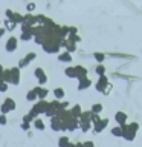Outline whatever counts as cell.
<instances>
[{
	"instance_id": "5",
	"label": "cell",
	"mask_w": 142,
	"mask_h": 147,
	"mask_svg": "<svg viewBox=\"0 0 142 147\" xmlns=\"http://www.w3.org/2000/svg\"><path fill=\"white\" fill-rule=\"evenodd\" d=\"M109 123H110V119L109 118H101V119H98L96 123H93V133H96V135H99V133H102L105 129L109 127Z\"/></svg>"
},
{
	"instance_id": "17",
	"label": "cell",
	"mask_w": 142,
	"mask_h": 147,
	"mask_svg": "<svg viewBox=\"0 0 142 147\" xmlns=\"http://www.w3.org/2000/svg\"><path fill=\"white\" fill-rule=\"evenodd\" d=\"M69 112H70V115L73 118H78L80 119L81 118V115H82V112H84V110H82V107H81V104H73L70 109H69Z\"/></svg>"
},
{
	"instance_id": "24",
	"label": "cell",
	"mask_w": 142,
	"mask_h": 147,
	"mask_svg": "<svg viewBox=\"0 0 142 147\" xmlns=\"http://www.w3.org/2000/svg\"><path fill=\"white\" fill-rule=\"evenodd\" d=\"M32 38H34V31H32V29L26 31V32H21V34H20V40L21 41H29Z\"/></svg>"
},
{
	"instance_id": "25",
	"label": "cell",
	"mask_w": 142,
	"mask_h": 147,
	"mask_svg": "<svg viewBox=\"0 0 142 147\" xmlns=\"http://www.w3.org/2000/svg\"><path fill=\"white\" fill-rule=\"evenodd\" d=\"M69 144H70V138L67 135H61L58 138V147H67Z\"/></svg>"
},
{
	"instance_id": "16",
	"label": "cell",
	"mask_w": 142,
	"mask_h": 147,
	"mask_svg": "<svg viewBox=\"0 0 142 147\" xmlns=\"http://www.w3.org/2000/svg\"><path fill=\"white\" fill-rule=\"evenodd\" d=\"M34 89L37 92V95H38V100H46V98H48V95H49V89H48V87H44V86H35Z\"/></svg>"
},
{
	"instance_id": "40",
	"label": "cell",
	"mask_w": 142,
	"mask_h": 147,
	"mask_svg": "<svg viewBox=\"0 0 142 147\" xmlns=\"http://www.w3.org/2000/svg\"><path fill=\"white\" fill-rule=\"evenodd\" d=\"M6 123H8V118H6V115L0 113V126H5Z\"/></svg>"
},
{
	"instance_id": "20",
	"label": "cell",
	"mask_w": 142,
	"mask_h": 147,
	"mask_svg": "<svg viewBox=\"0 0 142 147\" xmlns=\"http://www.w3.org/2000/svg\"><path fill=\"white\" fill-rule=\"evenodd\" d=\"M32 126H34V129H37V130H40V132H43L44 129H46V124H44V121H43L41 118H37V119H34Z\"/></svg>"
},
{
	"instance_id": "15",
	"label": "cell",
	"mask_w": 142,
	"mask_h": 147,
	"mask_svg": "<svg viewBox=\"0 0 142 147\" xmlns=\"http://www.w3.org/2000/svg\"><path fill=\"white\" fill-rule=\"evenodd\" d=\"M92 84H93V83H92V80H90L89 77H87V78H82V80L78 81L76 89L80 90V92H82V90H87V89H89V87H90Z\"/></svg>"
},
{
	"instance_id": "47",
	"label": "cell",
	"mask_w": 142,
	"mask_h": 147,
	"mask_svg": "<svg viewBox=\"0 0 142 147\" xmlns=\"http://www.w3.org/2000/svg\"><path fill=\"white\" fill-rule=\"evenodd\" d=\"M78 147H82V142H78Z\"/></svg>"
},
{
	"instance_id": "38",
	"label": "cell",
	"mask_w": 142,
	"mask_h": 147,
	"mask_svg": "<svg viewBox=\"0 0 142 147\" xmlns=\"http://www.w3.org/2000/svg\"><path fill=\"white\" fill-rule=\"evenodd\" d=\"M14 11H11V9H6V11H5V16H6V18L8 20H12V17H14Z\"/></svg>"
},
{
	"instance_id": "4",
	"label": "cell",
	"mask_w": 142,
	"mask_h": 147,
	"mask_svg": "<svg viewBox=\"0 0 142 147\" xmlns=\"http://www.w3.org/2000/svg\"><path fill=\"white\" fill-rule=\"evenodd\" d=\"M15 101H14L12 98H5L2 106H0V112H2L3 115H8L9 112H12V110H15Z\"/></svg>"
},
{
	"instance_id": "33",
	"label": "cell",
	"mask_w": 142,
	"mask_h": 147,
	"mask_svg": "<svg viewBox=\"0 0 142 147\" xmlns=\"http://www.w3.org/2000/svg\"><path fill=\"white\" fill-rule=\"evenodd\" d=\"M127 126H128V129H130V130H133V132H137V130H139V123H136V121L127 123Z\"/></svg>"
},
{
	"instance_id": "19",
	"label": "cell",
	"mask_w": 142,
	"mask_h": 147,
	"mask_svg": "<svg viewBox=\"0 0 142 147\" xmlns=\"http://www.w3.org/2000/svg\"><path fill=\"white\" fill-rule=\"evenodd\" d=\"M58 61L60 63H72L73 61V58H72V54H69V52H60L58 54Z\"/></svg>"
},
{
	"instance_id": "12",
	"label": "cell",
	"mask_w": 142,
	"mask_h": 147,
	"mask_svg": "<svg viewBox=\"0 0 142 147\" xmlns=\"http://www.w3.org/2000/svg\"><path fill=\"white\" fill-rule=\"evenodd\" d=\"M17 46H18V38L17 37H9L6 45H5V49H6L8 52H14V51L17 49Z\"/></svg>"
},
{
	"instance_id": "35",
	"label": "cell",
	"mask_w": 142,
	"mask_h": 147,
	"mask_svg": "<svg viewBox=\"0 0 142 147\" xmlns=\"http://www.w3.org/2000/svg\"><path fill=\"white\" fill-rule=\"evenodd\" d=\"M26 66H29V63H27V60H26V58H20V60H18V64H17V67L23 69V67H26Z\"/></svg>"
},
{
	"instance_id": "30",
	"label": "cell",
	"mask_w": 142,
	"mask_h": 147,
	"mask_svg": "<svg viewBox=\"0 0 142 147\" xmlns=\"http://www.w3.org/2000/svg\"><path fill=\"white\" fill-rule=\"evenodd\" d=\"M2 81L11 84V69H5V72H3V75H2Z\"/></svg>"
},
{
	"instance_id": "44",
	"label": "cell",
	"mask_w": 142,
	"mask_h": 147,
	"mask_svg": "<svg viewBox=\"0 0 142 147\" xmlns=\"http://www.w3.org/2000/svg\"><path fill=\"white\" fill-rule=\"evenodd\" d=\"M27 12H31L32 14V11H35V3H27Z\"/></svg>"
},
{
	"instance_id": "41",
	"label": "cell",
	"mask_w": 142,
	"mask_h": 147,
	"mask_svg": "<svg viewBox=\"0 0 142 147\" xmlns=\"http://www.w3.org/2000/svg\"><path fill=\"white\" fill-rule=\"evenodd\" d=\"M78 34V29L75 26H69V35H76Z\"/></svg>"
},
{
	"instance_id": "1",
	"label": "cell",
	"mask_w": 142,
	"mask_h": 147,
	"mask_svg": "<svg viewBox=\"0 0 142 147\" xmlns=\"http://www.w3.org/2000/svg\"><path fill=\"white\" fill-rule=\"evenodd\" d=\"M61 43H63V38H60L57 31H54L52 37L46 41V43L41 46L43 51L46 54H60V49H61Z\"/></svg>"
},
{
	"instance_id": "22",
	"label": "cell",
	"mask_w": 142,
	"mask_h": 147,
	"mask_svg": "<svg viewBox=\"0 0 142 147\" xmlns=\"http://www.w3.org/2000/svg\"><path fill=\"white\" fill-rule=\"evenodd\" d=\"M54 96H55V100L61 101L64 96H66V92H64L63 87H55V89H54Z\"/></svg>"
},
{
	"instance_id": "7",
	"label": "cell",
	"mask_w": 142,
	"mask_h": 147,
	"mask_svg": "<svg viewBox=\"0 0 142 147\" xmlns=\"http://www.w3.org/2000/svg\"><path fill=\"white\" fill-rule=\"evenodd\" d=\"M34 77L38 80V86H44L46 83H48V75H46V72H44L43 67H35Z\"/></svg>"
},
{
	"instance_id": "23",
	"label": "cell",
	"mask_w": 142,
	"mask_h": 147,
	"mask_svg": "<svg viewBox=\"0 0 142 147\" xmlns=\"http://www.w3.org/2000/svg\"><path fill=\"white\" fill-rule=\"evenodd\" d=\"M26 100L31 101V103H37V101H38V95H37L35 89H31L29 92H27V94H26Z\"/></svg>"
},
{
	"instance_id": "36",
	"label": "cell",
	"mask_w": 142,
	"mask_h": 147,
	"mask_svg": "<svg viewBox=\"0 0 142 147\" xmlns=\"http://www.w3.org/2000/svg\"><path fill=\"white\" fill-rule=\"evenodd\" d=\"M25 58L27 60V63H31V61H34V60L37 58V54L35 52H29V54H26Z\"/></svg>"
},
{
	"instance_id": "32",
	"label": "cell",
	"mask_w": 142,
	"mask_h": 147,
	"mask_svg": "<svg viewBox=\"0 0 142 147\" xmlns=\"http://www.w3.org/2000/svg\"><path fill=\"white\" fill-rule=\"evenodd\" d=\"M3 25H5V29H6V31H14V29L17 28V25H15V23H12L11 20H8V18L3 22Z\"/></svg>"
},
{
	"instance_id": "42",
	"label": "cell",
	"mask_w": 142,
	"mask_h": 147,
	"mask_svg": "<svg viewBox=\"0 0 142 147\" xmlns=\"http://www.w3.org/2000/svg\"><path fill=\"white\" fill-rule=\"evenodd\" d=\"M31 126H32V124H29V123H21L20 124V127H21V130H29V129H31Z\"/></svg>"
},
{
	"instance_id": "10",
	"label": "cell",
	"mask_w": 142,
	"mask_h": 147,
	"mask_svg": "<svg viewBox=\"0 0 142 147\" xmlns=\"http://www.w3.org/2000/svg\"><path fill=\"white\" fill-rule=\"evenodd\" d=\"M121 127H122V130H124V135H122V138H124L125 141H128V142H133V141L136 140L137 132H133V130H130L127 124H124V126H121Z\"/></svg>"
},
{
	"instance_id": "6",
	"label": "cell",
	"mask_w": 142,
	"mask_h": 147,
	"mask_svg": "<svg viewBox=\"0 0 142 147\" xmlns=\"http://www.w3.org/2000/svg\"><path fill=\"white\" fill-rule=\"evenodd\" d=\"M50 129L54 132H66V126H64V121L60 117H54L50 118Z\"/></svg>"
},
{
	"instance_id": "11",
	"label": "cell",
	"mask_w": 142,
	"mask_h": 147,
	"mask_svg": "<svg viewBox=\"0 0 142 147\" xmlns=\"http://www.w3.org/2000/svg\"><path fill=\"white\" fill-rule=\"evenodd\" d=\"M21 25H26V26H29V28L37 26V17L34 16V14H31V12L25 14V17H23V23H21Z\"/></svg>"
},
{
	"instance_id": "29",
	"label": "cell",
	"mask_w": 142,
	"mask_h": 147,
	"mask_svg": "<svg viewBox=\"0 0 142 147\" xmlns=\"http://www.w3.org/2000/svg\"><path fill=\"white\" fill-rule=\"evenodd\" d=\"M105 72H107V69H105L104 63H102V64H96V66H95V74H96L98 77L105 75Z\"/></svg>"
},
{
	"instance_id": "13",
	"label": "cell",
	"mask_w": 142,
	"mask_h": 147,
	"mask_svg": "<svg viewBox=\"0 0 142 147\" xmlns=\"http://www.w3.org/2000/svg\"><path fill=\"white\" fill-rule=\"evenodd\" d=\"M61 48H64V51L69 54H73V52H76V43H73V41H70L69 38L66 40H63V43H61Z\"/></svg>"
},
{
	"instance_id": "48",
	"label": "cell",
	"mask_w": 142,
	"mask_h": 147,
	"mask_svg": "<svg viewBox=\"0 0 142 147\" xmlns=\"http://www.w3.org/2000/svg\"><path fill=\"white\" fill-rule=\"evenodd\" d=\"M0 25H2V22H0ZM0 28H2V26H0Z\"/></svg>"
},
{
	"instance_id": "2",
	"label": "cell",
	"mask_w": 142,
	"mask_h": 147,
	"mask_svg": "<svg viewBox=\"0 0 142 147\" xmlns=\"http://www.w3.org/2000/svg\"><path fill=\"white\" fill-rule=\"evenodd\" d=\"M112 83L109 81V77H107V74L105 75H101L98 77V81L95 83V89L96 92H99V94H102V95H109L110 94V90H112Z\"/></svg>"
},
{
	"instance_id": "31",
	"label": "cell",
	"mask_w": 142,
	"mask_h": 147,
	"mask_svg": "<svg viewBox=\"0 0 142 147\" xmlns=\"http://www.w3.org/2000/svg\"><path fill=\"white\" fill-rule=\"evenodd\" d=\"M23 17H25V16H21L20 12H15L11 22H12V23H15V25H21V23H23Z\"/></svg>"
},
{
	"instance_id": "45",
	"label": "cell",
	"mask_w": 142,
	"mask_h": 147,
	"mask_svg": "<svg viewBox=\"0 0 142 147\" xmlns=\"http://www.w3.org/2000/svg\"><path fill=\"white\" fill-rule=\"evenodd\" d=\"M67 147H78V142H70Z\"/></svg>"
},
{
	"instance_id": "9",
	"label": "cell",
	"mask_w": 142,
	"mask_h": 147,
	"mask_svg": "<svg viewBox=\"0 0 142 147\" xmlns=\"http://www.w3.org/2000/svg\"><path fill=\"white\" fill-rule=\"evenodd\" d=\"M113 118H115V123H118V126H124V124L128 123V115L124 110H116Z\"/></svg>"
},
{
	"instance_id": "43",
	"label": "cell",
	"mask_w": 142,
	"mask_h": 147,
	"mask_svg": "<svg viewBox=\"0 0 142 147\" xmlns=\"http://www.w3.org/2000/svg\"><path fill=\"white\" fill-rule=\"evenodd\" d=\"M82 147H95V142L93 141H84V142H82Z\"/></svg>"
},
{
	"instance_id": "21",
	"label": "cell",
	"mask_w": 142,
	"mask_h": 147,
	"mask_svg": "<svg viewBox=\"0 0 142 147\" xmlns=\"http://www.w3.org/2000/svg\"><path fill=\"white\" fill-rule=\"evenodd\" d=\"M110 133H112L115 138H122L124 130H122V127H121V126H115V127L110 129Z\"/></svg>"
},
{
	"instance_id": "39",
	"label": "cell",
	"mask_w": 142,
	"mask_h": 147,
	"mask_svg": "<svg viewBox=\"0 0 142 147\" xmlns=\"http://www.w3.org/2000/svg\"><path fill=\"white\" fill-rule=\"evenodd\" d=\"M8 87H9V84H8V83H5V81H0V92H6V90H8Z\"/></svg>"
},
{
	"instance_id": "46",
	"label": "cell",
	"mask_w": 142,
	"mask_h": 147,
	"mask_svg": "<svg viewBox=\"0 0 142 147\" xmlns=\"http://www.w3.org/2000/svg\"><path fill=\"white\" fill-rule=\"evenodd\" d=\"M5 31H6V29H5V28H0V37H3V34H5Z\"/></svg>"
},
{
	"instance_id": "34",
	"label": "cell",
	"mask_w": 142,
	"mask_h": 147,
	"mask_svg": "<svg viewBox=\"0 0 142 147\" xmlns=\"http://www.w3.org/2000/svg\"><path fill=\"white\" fill-rule=\"evenodd\" d=\"M37 25H40V26H43L44 25V20H46V16H43V14H37Z\"/></svg>"
},
{
	"instance_id": "14",
	"label": "cell",
	"mask_w": 142,
	"mask_h": 147,
	"mask_svg": "<svg viewBox=\"0 0 142 147\" xmlns=\"http://www.w3.org/2000/svg\"><path fill=\"white\" fill-rule=\"evenodd\" d=\"M75 72H76V80L78 81L82 80V78L89 77V71H87V67L81 66V64H76V66H75Z\"/></svg>"
},
{
	"instance_id": "28",
	"label": "cell",
	"mask_w": 142,
	"mask_h": 147,
	"mask_svg": "<svg viewBox=\"0 0 142 147\" xmlns=\"http://www.w3.org/2000/svg\"><path fill=\"white\" fill-rule=\"evenodd\" d=\"M64 75L67 78H76V72H75V66H69L64 69Z\"/></svg>"
},
{
	"instance_id": "8",
	"label": "cell",
	"mask_w": 142,
	"mask_h": 147,
	"mask_svg": "<svg viewBox=\"0 0 142 147\" xmlns=\"http://www.w3.org/2000/svg\"><path fill=\"white\" fill-rule=\"evenodd\" d=\"M20 80H21V69L20 67H11V84L12 86H17L20 84Z\"/></svg>"
},
{
	"instance_id": "3",
	"label": "cell",
	"mask_w": 142,
	"mask_h": 147,
	"mask_svg": "<svg viewBox=\"0 0 142 147\" xmlns=\"http://www.w3.org/2000/svg\"><path fill=\"white\" fill-rule=\"evenodd\" d=\"M48 106H49V101H46V100H38L37 103H34V106L31 107V110L27 113L31 115L34 119H37L38 118V115H41V113H46V110H48Z\"/></svg>"
},
{
	"instance_id": "18",
	"label": "cell",
	"mask_w": 142,
	"mask_h": 147,
	"mask_svg": "<svg viewBox=\"0 0 142 147\" xmlns=\"http://www.w3.org/2000/svg\"><path fill=\"white\" fill-rule=\"evenodd\" d=\"M92 129H93V123L92 121H89V119H80V130L82 133H87Z\"/></svg>"
},
{
	"instance_id": "37",
	"label": "cell",
	"mask_w": 142,
	"mask_h": 147,
	"mask_svg": "<svg viewBox=\"0 0 142 147\" xmlns=\"http://www.w3.org/2000/svg\"><path fill=\"white\" fill-rule=\"evenodd\" d=\"M21 123H29V124H32V123H34V118H32L29 113H26L25 117H23V121H21Z\"/></svg>"
},
{
	"instance_id": "27",
	"label": "cell",
	"mask_w": 142,
	"mask_h": 147,
	"mask_svg": "<svg viewBox=\"0 0 142 147\" xmlns=\"http://www.w3.org/2000/svg\"><path fill=\"white\" fill-rule=\"evenodd\" d=\"M93 58H95V61L98 63V64H102L104 60H105V54H104V52H99V51H96V52H93Z\"/></svg>"
},
{
	"instance_id": "26",
	"label": "cell",
	"mask_w": 142,
	"mask_h": 147,
	"mask_svg": "<svg viewBox=\"0 0 142 147\" xmlns=\"http://www.w3.org/2000/svg\"><path fill=\"white\" fill-rule=\"evenodd\" d=\"M90 110L93 113H96V115H101V112L104 110V106H102V103H93L92 107H90Z\"/></svg>"
}]
</instances>
